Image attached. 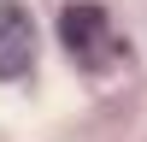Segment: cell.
Here are the masks:
<instances>
[{
	"label": "cell",
	"instance_id": "cell-1",
	"mask_svg": "<svg viewBox=\"0 0 147 142\" xmlns=\"http://www.w3.org/2000/svg\"><path fill=\"white\" fill-rule=\"evenodd\" d=\"M59 42H65L82 65H100L106 47H112V24H106V12L94 6V0H77V6L59 12Z\"/></svg>",
	"mask_w": 147,
	"mask_h": 142
},
{
	"label": "cell",
	"instance_id": "cell-2",
	"mask_svg": "<svg viewBox=\"0 0 147 142\" xmlns=\"http://www.w3.org/2000/svg\"><path fill=\"white\" fill-rule=\"evenodd\" d=\"M35 65V18L18 0H0V77H24Z\"/></svg>",
	"mask_w": 147,
	"mask_h": 142
}]
</instances>
